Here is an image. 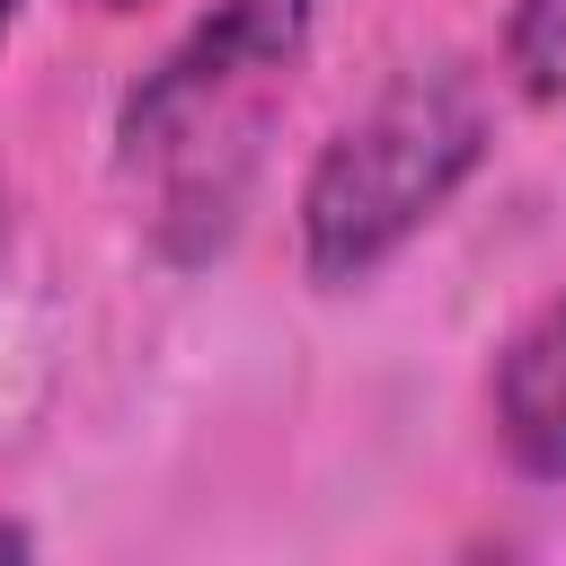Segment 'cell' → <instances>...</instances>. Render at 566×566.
<instances>
[{"label": "cell", "mask_w": 566, "mask_h": 566, "mask_svg": "<svg viewBox=\"0 0 566 566\" xmlns=\"http://www.w3.org/2000/svg\"><path fill=\"white\" fill-rule=\"evenodd\" d=\"M495 115L478 71L407 62L301 177V265L318 292L371 283L486 159Z\"/></svg>", "instance_id": "6da1fadb"}, {"label": "cell", "mask_w": 566, "mask_h": 566, "mask_svg": "<svg viewBox=\"0 0 566 566\" xmlns=\"http://www.w3.org/2000/svg\"><path fill=\"white\" fill-rule=\"evenodd\" d=\"M310 9L318 0H221L115 115L124 159L168 168V212H203L230 230V203L256 168V133L274 88L292 80L301 44H310Z\"/></svg>", "instance_id": "7a4b0ae2"}, {"label": "cell", "mask_w": 566, "mask_h": 566, "mask_svg": "<svg viewBox=\"0 0 566 566\" xmlns=\"http://www.w3.org/2000/svg\"><path fill=\"white\" fill-rule=\"evenodd\" d=\"M495 433L522 478H566V301L522 318L495 354Z\"/></svg>", "instance_id": "3957f363"}, {"label": "cell", "mask_w": 566, "mask_h": 566, "mask_svg": "<svg viewBox=\"0 0 566 566\" xmlns=\"http://www.w3.org/2000/svg\"><path fill=\"white\" fill-rule=\"evenodd\" d=\"M504 62L531 97H566V0H513Z\"/></svg>", "instance_id": "277c9868"}, {"label": "cell", "mask_w": 566, "mask_h": 566, "mask_svg": "<svg viewBox=\"0 0 566 566\" xmlns=\"http://www.w3.org/2000/svg\"><path fill=\"white\" fill-rule=\"evenodd\" d=\"M97 18H133V9H150V0H88Z\"/></svg>", "instance_id": "5b68a950"}, {"label": "cell", "mask_w": 566, "mask_h": 566, "mask_svg": "<svg viewBox=\"0 0 566 566\" xmlns=\"http://www.w3.org/2000/svg\"><path fill=\"white\" fill-rule=\"evenodd\" d=\"M18 9H27V0H0V44H9V27H18Z\"/></svg>", "instance_id": "8992f818"}, {"label": "cell", "mask_w": 566, "mask_h": 566, "mask_svg": "<svg viewBox=\"0 0 566 566\" xmlns=\"http://www.w3.org/2000/svg\"><path fill=\"white\" fill-rule=\"evenodd\" d=\"M0 548H27V531H9V522H0Z\"/></svg>", "instance_id": "52a82bcc"}, {"label": "cell", "mask_w": 566, "mask_h": 566, "mask_svg": "<svg viewBox=\"0 0 566 566\" xmlns=\"http://www.w3.org/2000/svg\"><path fill=\"white\" fill-rule=\"evenodd\" d=\"M0 239H9V221H0Z\"/></svg>", "instance_id": "ba28073f"}]
</instances>
